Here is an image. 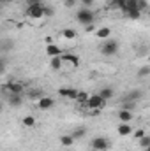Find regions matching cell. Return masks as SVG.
<instances>
[{
  "instance_id": "1",
  "label": "cell",
  "mask_w": 150,
  "mask_h": 151,
  "mask_svg": "<svg viewBox=\"0 0 150 151\" xmlns=\"http://www.w3.org/2000/svg\"><path fill=\"white\" fill-rule=\"evenodd\" d=\"M76 18H78V21H79L81 25H85V27L94 25V21H95V14H94V11L88 9V7H81V9L76 12Z\"/></svg>"
},
{
  "instance_id": "2",
  "label": "cell",
  "mask_w": 150,
  "mask_h": 151,
  "mask_svg": "<svg viewBox=\"0 0 150 151\" xmlns=\"http://www.w3.org/2000/svg\"><path fill=\"white\" fill-rule=\"evenodd\" d=\"M104 104H106V100L97 93V95L88 97V100H87V104H85V106H88L92 111H99V109H103V107H104Z\"/></svg>"
},
{
  "instance_id": "3",
  "label": "cell",
  "mask_w": 150,
  "mask_h": 151,
  "mask_svg": "<svg viewBox=\"0 0 150 151\" xmlns=\"http://www.w3.org/2000/svg\"><path fill=\"white\" fill-rule=\"evenodd\" d=\"M42 7H44L42 2L30 4L28 9H27V16H30V18H34V19H41V18H44V14H42Z\"/></svg>"
},
{
  "instance_id": "4",
  "label": "cell",
  "mask_w": 150,
  "mask_h": 151,
  "mask_svg": "<svg viewBox=\"0 0 150 151\" xmlns=\"http://www.w3.org/2000/svg\"><path fill=\"white\" fill-rule=\"evenodd\" d=\"M117 51H118V44H117V40H110V39H106V42L101 46V53H103L104 56H113V55H117Z\"/></svg>"
},
{
  "instance_id": "5",
  "label": "cell",
  "mask_w": 150,
  "mask_h": 151,
  "mask_svg": "<svg viewBox=\"0 0 150 151\" xmlns=\"http://www.w3.org/2000/svg\"><path fill=\"white\" fill-rule=\"evenodd\" d=\"M92 148L95 151H108L110 150V141L106 137H95V139H92Z\"/></svg>"
},
{
  "instance_id": "6",
  "label": "cell",
  "mask_w": 150,
  "mask_h": 151,
  "mask_svg": "<svg viewBox=\"0 0 150 151\" xmlns=\"http://www.w3.org/2000/svg\"><path fill=\"white\" fill-rule=\"evenodd\" d=\"M55 106V100L51 99V97H41L37 100V107L41 111H48V109H51Z\"/></svg>"
},
{
  "instance_id": "7",
  "label": "cell",
  "mask_w": 150,
  "mask_h": 151,
  "mask_svg": "<svg viewBox=\"0 0 150 151\" xmlns=\"http://www.w3.org/2000/svg\"><path fill=\"white\" fill-rule=\"evenodd\" d=\"M4 88H5V90H9V93H14V95H23V84H21V83L9 81Z\"/></svg>"
},
{
  "instance_id": "8",
  "label": "cell",
  "mask_w": 150,
  "mask_h": 151,
  "mask_svg": "<svg viewBox=\"0 0 150 151\" xmlns=\"http://www.w3.org/2000/svg\"><path fill=\"white\" fill-rule=\"evenodd\" d=\"M58 93H60L62 97H67V99H76L79 91H78L76 88H60Z\"/></svg>"
},
{
  "instance_id": "9",
  "label": "cell",
  "mask_w": 150,
  "mask_h": 151,
  "mask_svg": "<svg viewBox=\"0 0 150 151\" xmlns=\"http://www.w3.org/2000/svg\"><path fill=\"white\" fill-rule=\"evenodd\" d=\"M21 104H23V95L9 93V106H12V107H20Z\"/></svg>"
},
{
  "instance_id": "10",
  "label": "cell",
  "mask_w": 150,
  "mask_h": 151,
  "mask_svg": "<svg viewBox=\"0 0 150 151\" xmlns=\"http://www.w3.org/2000/svg\"><path fill=\"white\" fill-rule=\"evenodd\" d=\"M60 58H62V62H69V63H73L74 67L79 65V58L76 56V55H71V53H64V55H60Z\"/></svg>"
},
{
  "instance_id": "11",
  "label": "cell",
  "mask_w": 150,
  "mask_h": 151,
  "mask_svg": "<svg viewBox=\"0 0 150 151\" xmlns=\"http://www.w3.org/2000/svg\"><path fill=\"white\" fill-rule=\"evenodd\" d=\"M118 118H120V123H129V121L133 119V113H131V111H127V109H120Z\"/></svg>"
},
{
  "instance_id": "12",
  "label": "cell",
  "mask_w": 150,
  "mask_h": 151,
  "mask_svg": "<svg viewBox=\"0 0 150 151\" xmlns=\"http://www.w3.org/2000/svg\"><path fill=\"white\" fill-rule=\"evenodd\" d=\"M46 53H48V56H60L62 55V51H60V47L58 46H55V44H50L48 47H46Z\"/></svg>"
},
{
  "instance_id": "13",
  "label": "cell",
  "mask_w": 150,
  "mask_h": 151,
  "mask_svg": "<svg viewBox=\"0 0 150 151\" xmlns=\"http://www.w3.org/2000/svg\"><path fill=\"white\" fill-rule=\"evenodd\" d=\"M117 132H118L120 135H129V134L133 132V128H131V125H129V123H120V125H118V128H117Z\"/></svg>"
},
{
  "instance_id": "14",
  "label": "cell",
  "mask_w": 150,
  "mask_h": 151,
  "mask_svg": "<svg viewBox=\"0 0 150 151\" xmlns=\"http://www.w3.org/2000/svg\"><path fill=\"white\" fill-rule=\"evenodd\" d=\"M95 35L99 39H110V35H111V30L108 28V27H103V28H99L97 32H95Z\"/></svg>"
},
{
  "instance_id": "15",
  "label": "cell",
  "mask_w": 150,
  "mask_h": 151,
  "mask_svg": "<svg viewBox=\"0 0 150 151\" xmlns=\"http://www.w3.org/2000/svg\"><path fill=\"white\" fill-rule=\"evenodd\" d=\"M99 95L104 99V100H110L113 97V88H110V86H106V88H103L101 91H99Z\"/></svg>"
},
{
  "instance_id": "16",
  "label": "cell",
  "mask_w": 150,
  "mask_h": 151,
  "mask_svg": "<svg viewBox=\"0 0 150 151\" xmlns=\"http://www.w3.org/2000/svg\"><path fill=\"white\" fill-rule=\"evenodd\" d=\"M36 123H37V121H36V118H34V116H30V114L23 118V127H27V128H32V127H36Z\"/></svg>"
},
{
  "instance_id": "17",
  "label": "cell",
  "mask_w": 150,
  "mask_h": 151,
  "mask_svg": "<svg viewBox=\"0 0 150 151\" xmlns=\"http://www.w3.org/2000/svg\"><path fill=\"white\" fill-rule=\"evenodd\" d=\"M50 65H51L53 70H58V69L62 67V58H60V56H53L51 62H50Z\"/></svg>"
},
{
  "instance_id": "18",
  "label": "cell",
  "mask_w": 150,
  "mask_h": 151,
  "mask_svg": "<svg viewBox=\"0 0 150 151\" xmlns=\"http://www.w3.org/2000/svg\"><path fill=\"white\" fill-rule=\"evenodd\" d=\"M125 14H127L129 18H133V19H140V18H141V11H140V9H129Z\"/></svg>"
},
{
  "instance_id": "19",
  "label": "cell",
  "mask_w": 150,
  "mask_h": 151,
  "mask_svg": "<svg viewBox=\"0 0 150 151\" xmlns=\"http://www.w3.org/2000/svg\"><path fill=\"white\" fill-rule=\"evenodd\" d=\"M60 142H62V146H73L74 137H73V135H62V137H60Z\"/></svg>"
},
{
  "instance_id": "20",
  "label": "cell",
  "mask_w": 150,
  "mask_h": 151,
  "mask_svg": "<svg viewBox=\"0 0 150 151\" xmlns=\"http://www.w3.org/2000/svg\"><path fill=\"white\" fill-rule=\"evenodd\" d=\"M62 35L66 39H69V40H73V39L76 37V30H73V28H66L64 32H62Z\"/></svg>"
},
{
  "instance_id": "21",
  "label": "cell",
  "mask_w": 150,
  "mask_h": 151,
  "mask_svg": "<svg viewBox=\"0 0 150 151\" xmlns=\"http://www.w3.org/2000/svg\"><path fill=\"white\" fill-rule=\"evenodd\" d=\"M140 146H141L143 150L150 148V137H149V135H143V137L140 139Z\"/></svg>"
},
{
  "instance_id": "22",
  "label": "cell",
  "mask_w": 150,
  "mask_h": 151,
  "mask_svg": "<svg viewBox=\"0 0 150 151\" xmlns=\"http://www.w3.org/2000/svg\"><path fill=\"white\" fill-rule=\"evenodd\" d=\"M149 74H150V67H149V65H145V67H141V69L138 70V77H141V79H143V77H147Z\"/></svg>"
},
{
  "instance_id": "23",
  "label": "cell",
  "mask_w": 150,
  "mask_h": 151,
  "mask_svg": "<svg viewBox=\"0 0 150 151\" xmlns=\"http://www.w3.org/2000/svg\"><path fill=\"white\" fill-rule=\"evenodd\" d=\"M71 135H73L74 139H79V137H83V135H85V128H76V130L73 132V134H71Z\"/></svg>"
},
{
  "instance_id": "24",
  "label": "cell",
  "mask_w": 150,
  "mask_h": 151,
  "mask_svg": "<svg viewBox=\"0 0 150 151\" xmlns=\"http://www.w3.org/2000/svg\"><path fill=\"white\" fill-rule=\"evenodd\" d=\"M129 99H131V100H138V99H141V91H138V90H136V91H131V93H129Z\"/></svg>"
},
{
  "instance_id": "25",
  "label": "cell",
  "mask_w": 150,
  "mask_h": 151,
  "mask_svg": "<svg viewBox=\"0 0 150 151\" xmlns=\"http://www.w3.org/2000/svg\"><path fill=\"white\" fill-rule=\"evenodd\" d=\"M76 100H78L79 104H87V100H88V97H87L85 93H78V97H76Z\"/></svg>"
},
{
  "instance_id": "26",
  "label": "cell",
  "mask_w": 150,
  "mask_h": 151,
  "mask_svg": "<svg viewBox=\"0 0 150 151\" xmlns=\"http://www.w3.org/2000/svg\"><path fill=\"white\" fill-rule=\"evenodd\" d=\"M42 14H44V16H53V9L44 5V7H42Z\"/></svg>"
},
{
  "instance_id": "27",
  "label": "cell",
  "mask_w": 150,
  "mask_h": 151,
  "mask_svg": "<svg viewBox=\"0 0 150 151\" xmlns=\"http://www.w3.org/2000/svg\"><path fill=\"white\" fill-rule=\"evenodd\" d=\"M143 135H147V134H145V130H143V128H138V130H136V132H134V137H136V139H141V137H143Z\"/></svg>"
},
{
  "instance_id": "28",
  "label": "cell",
  "mask_w": 150,
  "mask_h": 151,
  "mask_svg": "<svg viewBox=\"0 0 150 151\" xmlns=\"http://www.w3.org/2000/svg\"><path fill=\"white\" fill-rule=\"evenodd\" d=\"M5 67H7L5 60H4V58H0V74H4V72H5Z\"/></svg>"
},
{
  "instance_id": "29",
  "label": "cell",
  "mask_w": 150,
  "mask_h": 151,
  "mask_svg": "<svg viewBox=\"0 0 150 151\" xmlns=\"http://www.w3.org/2000/svg\"><path fill=\"white\" fill-rule=\"evenodd\" d=\"M81 4H83L85 7H88V9H90V5H94V0H81Z\"/></svg>"
},
{
  "instance_id": "30",
  "label": "cell",
  "mask_w": 150,
  "mask_h": 151,
  "mask_svg": "<svg viewBox=\"0 0 150 151\" xmlns=\"http://www.w3.org/2000/svg\"><path fill=\"white\" fill-rule=\"evenodd\" d=\"M74 5H76V0H66V7L71 9V7H74Z\"/></svg>"
},
{
  "instance_id": "31",
  "label": "cell",
  "mask_w": 150,
  "mask_h": 151,
  "mask_svg": "<svg viewBox=\"0 0 150 151\" xmlns=\"http://www.w3.org/2000/svg\"><path fill=\"white\" fill-rule=\"evenodd\" d=\"M37 2H41V0H27V4L30 5V4H37Z\"/></svg>"
},
{
  "instance_id": "32",
  "label": "cell",
  "mask_w": 150,
  "mask_h": 151,
  "mask_svg": "<svg viewBox=\"0 0 150 151\" xmlns=\"http://www.w3.org/2000/svg\"><path fill=\"white\" fill-rule=\"evenodd\" d=\"M0 111H2V104H0Z\"/></svg>"
}]
</instances>
